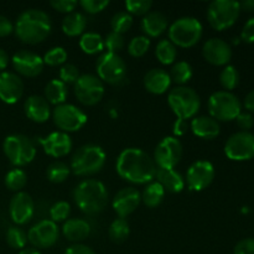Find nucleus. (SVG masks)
I'll return each instance as SVG.
<instances>
[{"mask_svg":"<svg viewBox=\"0 0 254 254\" xmlns=\"http://www.w3.org/2000/svg\"><path fill=\"white\" fill-rule=\"evenodd\" d=\"M116 169L123 180L131 184H150L155 179L156 164L144 150L138 148L124 149L117 159Z\"/></svg>","mask_w":254,"mask_h":254,"instance_id":"obj_1","label":"nucleus"},{"mask_svg":"<svg viewBox=\"0 0 254 254\" xmlns=\"http://www.w3.org/2000/svg\"><path fill=\"white\" fill-rule=\"evenodd\" d=\"M52 30V22L45 11L29 9L19 15L15 22L14 31L17 39L29 45H36L44 41Z\"/></svg>","mask_w":254,"mask_h":254,"instance_id":"obj_2","label":"nucleus"},{"mask_svg":"<svg viewBox=\"0 0 254 254\" xmlns=\"http://www.w3.org/2000/svg\"><path fill=\"white\" fill-rule=\"evenodd\" d=\"M73 200L82 212L88 216H96L107 206L108 191L101 181L87 179L74 188Z\"/></svg>","mask_w":254,"mask_h":254,"instance_id":"obj_3","label":"nucleus"},{"mask_svg":"<svg viewBox=\"0 0 254 254\" xmlns=\"http://www.w3.org/2000/svg\"><path fill=\"white\" fill-rule=\"evenodd\" d=\"M106 153L96 144H86L77 149L71 159V170L77 176H91L99 173L106 164Z\"/></svg>","mask_w":254,"mask_h":254,"instance_id":"obj_4","label":"nucleus"},{"mask_svg":"<svg viewBox=\"0 0 254 254\" xmlns=\"http://www.w3.org/2000/svg\"><path fill=\"white\" fill-rule=\"evenodd\" d=\"M203 34L202 24L196 17L184 16L169 27V40L175 46L189 49L197 44Z\"/></svg>","mask_w":254,"mask_h":254,"instance_id":"obj_5","label":"nucleus"},{"mask_svg":"<svg viewBox=\"0 0 254 254\" xmlns=\"http://www.w3.org/2000/svg\"><path fill=\"white\" fill-rule=\"evenodd\" d=\"M168 103L179 119L188 121L193 118L200 111L201 99L192 88L179 86L169 92Z\"/></svg>","mask_w":254,"mask_h":254,"instance_id":"obj_6","label":"nucleus"},{"mask_svg":"<svg viewBox=\"0 0 254 254\" xmlns=\"http://www.w3.org/2000/svg\"><path fill=\"white\" fill-rule=\"evenodd\" d=\"M2 149L10 163L15 166H25L36 156V146L29 136L24 134H11L6 136Z\"/></svg>","mask_w":254,"mask_h":254,"instance_id":"obj_7","label":"nucleus"},{"mask_svg":"<svg viewBox=\"0 0 254 254\" xmlns=\"http://www.w3.org/2000/svg\"><path fill=\"white\" fill-rule=\"evenodd\" d=\"M208 112L216 121H233L241 113V102L237 97L228 91L215 92L208 98Z\"/></svg>","mask_w":254,"mask_h":254,"instance_id":"obj_8","label":"nucleus"},{"mask_svg":"<svg viewBox=\"0 0 254 254\" xmlns=\"http://www.w3.org/2000/svg\"><path fill=\"white\" fill-rule=\"evenodd\" d=\"M240 2L235 0H215L208 5L207 20L217 31L228 29L240 16Z\"/></svg>","mask_w":254,"mask_h":254,"instance_id":"obj_9","label":"nucleus"},{"mask_svg":"<svg viewBox=\"0 0 254 254\" xmlns=\"http://www.w3.org/2000/svg\"><path fill=\"white\" fill-rule=\"evenodd\" d=\"M96 68L98 78L113 86L121 84L127 77V64L118 54H102L97 60Z\"/></svg>","mask_w":254,"mask_h":254,"instance_id":"obj_10","label":"nucleus"},{"mask_svg":"<svg viewBox=\"0 0 254 254\" xmlns=\"http://www.w3.org/2000/svg\"><path fill=\"white\" fill-rule=\"evenodd\" d=\"M52 119L57 128L61 129V131L69 133L83 128L84 124L87 123V114L73 104L64 103L55 107L52 112Z\"/></svg>","mask_w":254,"mask_h":254,"instance_id":"obj_11","label":"nucleus"},{"mask_svg":"<svg viewBox=\"0 0 254 254\" xmlns=\"http://www.w3.org/2000/svg\"><path fill=\"white\" fill-rule=\"evenodd\" d=\"M74 96L84 106H96L104 96V84L98 76L81 74L74 82Z\"/></svg>","mask_w":254,"mask_h":254,"instance_id":"obj_12","label":"nucleus"},{"mask_svg":"<svg viewBox=\"0 0 254 254\" xmlns=\"http://www.w3.org/2000/svg\"><path fill=\"white\" fill-rule=\"evenodd\" d=\"M225 154L235 161H245L254 158V135L250 131H238L226 141Z\"/></svg>","mask_w":254,"mask_h":254,"instance_id":"obj_13","label":"nucleus"},{"mask_svg":"<svg viewBox=\"0 0 254 254\" xmlns=\"http://www.w3.org/2000/svg\"><path fill=\"white\" fill-rule=\"evenodd\" d=\"M183 158V144L175 136H166L155 149V161L159 169H174Z\"/></svg>","mask_w":254,"mask_h":254,"instance_id":"obj_14","label":"nucleus"},{"mask_svg":"<svg viewBox=\"0 0 254 254\" xmlns=\"http://www.w3.org/2000/svg\"><path fill=\"white\" fill-rule=\"evenodd\" d=\"M60 231L51 220H42L30 228L27 241L35 248H50L59 241Z\"/></svg>","mask_w":254,"mask_h":254,"instance_id":"obj_15","label":"nucleus"},{"mask_svg":"<svg viewBox=\"0 0 254 254\" xmlns=\"http://www.w3.org/2000/svg\"><path fill=\"white\" fill-rule=\"evenodd\" d=\"M215 179V168L210 161L198 160L195 161L189 168L186 174V183L190 190L201 191L212 184Z\"/></svg>","mask_w":254,"mask_h":254,"instance_id":"obj_16","label":"nucleus"},{"mask_svg":"<svg viewBox=\"0 0 254 254\" xmlns=\"http://www.w3.org/2000/svg\"><path fill=\"white\" fill-rule=\"evenodd\" d=\"M12 66L15 71L25 77H36L44 69V60L37 54L21 50L12 56Z\"/></svg>","mask_w":254,"mask_h":254,"instance_id":"obj_17","label":"nucleus"},{"mask_svg":"<svg viewBox=\"0 0 254 254\" xmlns=\"http://www.w3.org/2000/svg\"><path fill=\"white\" fill-rule=\"evenodd\" d=\"M34 200L27 192L20 191L12 196L9 205L10 217L16 225H25L34 216Z\"/></svg>","mask_w":254,"mask_h":254,"instance_id":"obj_18","label":"nucleus"},{"mask_svg":"<svg viewBox=\"0 0 254 254\" xmlns=\"http://www.w3.org/2000/svg\"><path fill=\"white\" fill-rule=\"evenodd\" d=\"M202 55L208 64L213 66H225L232 59V50L225 40L215 37L205 42Z\"/></svg>","mask_w":254,"mask_h":254,"instance_id":"obj_19","label":"nucleus"},{"mask_svg":"<svg viewBox=\"0 0 254 254\" xmlns=\"http://www.w3.org/2000/svg\"><path fill=\"white\" fill-rule=\"evenodd\" d=\"M24 93V82L14 72H0V99L7 104H14Z\"/></svg>","mask_w":254,"mask_h":254,"instance_id":"obj_20","label":"nucleus"},{"mask_svg":"<svg viewBox=\"0 0 254 254\" xmlns=\"http://www.w3.org/2000/svg\"><path fill=\"white\" fill-rule=\"evenodd\" d=\"M141 201L140 192L134 188H124L113 198V210L121 218L128 217L138 208Z\"/></svg>","mask_w":254,"mask_h":254,"instance_id":"obj_21","label":"nucleus"},{"mask_svg":"<svg viewBox=\"0 0 254 254\" xmlns=\"http://www.w3.org/2000/svg\"><path fill=\"white\" fill-rule=\"evenodd\" d=\"M41 141L44 150L47 155L52 158H62L66 156L72 149V140L69 135L64 131H54Z\"/></svg>","mask_w":254,"mask_h":254,"instance_id":"obj_22","label":"nucleus"},{"mask_svg":"<svg viewBox=\"0 0 254 254\" xmlns=\"http://www.w3.org/2000/svg\"><path fill=\"white\" fill-rule=\"evenodd\" d=\"M25 114L35 123H45L51 116L50 103L45 97L30 96L24 104Z\"/></svg>","mask_w":254,"mask_h":254,"instance_id":"obj_23","label":"nucleus"},{"mask_svg":"<svg viewBox=\"0 0 254 254\" xmlns=\"http://www.w3.org/2000/svg\"><path fill=\"white\" fill-rule=\"evenodd\" d=\"M171 84L170 74L163 68H153L146 72L144 77V86L146 91L153 94H163Z\"/></svg>","mask_w":254,"mask_h":254,"instance_id":"obj_24","label":"nucleus"},{"mask_svg":"<svg viewBox=\"0 0 254 254\" xmlns=\"http://www.w3.org/2000/svg\"><path fill=\"white\" fill-rule=\"evenodd\" d=\"M156 181L164 188V190L171 193H179L185 188V179L180 173L174 169H156Z\"/></svg>","mask_w":254,"mask_h":254,"instance_id":"obj_25","label":"nucleus"},{"mask_svg":"<svg viewBox=\"0 0 254 254\" xmlns=\"http://www.w3.org/2000/svg\"><path fill=\"white\" fill-rule=\"evenodd\" d=\"M191 130L196 136L202 139H213L220 134V123L212 117H195L191 121Z\"/></svg>","mask_w":254,"mask_h":254,"instance_id":"obj_26","label":"nucleus"},{"mask_svg":"<svg viewBox=\"0 0 254 254\" xmlns=\"http://www.w3.org/2000/svg\"><path fill=\"white\" fill-rule=\"evenodd\" d=\"M168 19L159 11L148 12L141 20V30L146 37H158L168 29Z\"/></svg>","mask_w":254,"mask_h":254,"instance_id":"obj_27","label":"nucleus"},{"mask_svg":"<svg viewBox=\"0 0 254 254\" xmlns=\"http://www.w3.org/2000/svg\"><path fill=\"white\" fill-rule=\"evenodd\" d=\"M62 233L71 242H82L87 240L91 233V226L86 220L82 218H71L64 223Z\"/></svg>","mask_w":254,"mask_h":254,"instance_id":"obj_28","label":"nucleus"},{"mask_svg":"<svg viewBox=\"0 0 254 254\" xmlns=\"http://www.w3.org/2000/svg\"><path fill=\"white\" fill-rule=\"evenodd\" d=\"M67 96H68V89H67L66 83L61 79H52L47 83L45 88V98L50 104L54 106H60L66 102Z\"/></svg>","mask_w":254,"mask_h":254,"instance_id":"obj_29","label":"nucleus"},{"mask_svg":"<svg viewBox=\"0 0 254 254\" xmlns=\"http://www.w3.org/2000/svg\"><path fill=\"white\" fill-rule=\"evenodd\" d=\"M87 26V17L81 12H71L67 15L62 21V31L67 35V36H78V35L83 34L84 29Z\"/></svg>","mask_w":254,"mask_h":254,"instance_id":"obj_30","label":"nucleus"},{"mask_svg":"<svg viewBox=\"0 0 254 254\" xmlns=\"http://www.w3.org/2000/svg\"><path fill=\"white\" fill-rule=\"evenodd\" d=\"M141 201L148 207L154 208L160 205L165 196V190L158 181H151L141 193Z\"/></svg>","mask_w":254,"mask_h":254,"instance_id":"obj_31","label":"nucleus"},{"mask_svg":"<svg viewBox=\"0 0 254 254\" xmlns=\"http://www.w3.org/2000/svg\"><path fill=\"white\" fill-rule=\"evenodd\" d=\"M79 47L87 55L99 54L104 50V40L99 34L87 32V34L82 35L81 40H79Z\"/></svg>","mask_w":254,"mask_h":254,"instance_id":"obj_32","label":"nucleus"},{"mask_svg":"<svg viewBox=\"0 0 254 254\" xmlns=\"http://www.w3.org/2000/svg\"><path fill=\"white\" fill-rule=\"evenodd\" d=\"M155 56L159 62L163 64H171L175 62L178 51L176 46L170 41V40H160L156 45Z\"/></svg>","mask_w":254,"mask_h":254,"instance_id":"obj_33","label":"nucleus"},{"mask_svg":"<svg viewBox=\"0 0 254 254\" xmlns=\"http://www.w3.org/2000/svg\"><path fill=\"white\" fill-rule=\"evenodd\" d=\"M169 74H170L171 81L183 86V84L188 83V82L192 78L193 71L192 67H191V64H189V62L179 61L173 64L171 72Z\"/></svg>","mask_w":254,"mask_h":254,"instance_id":"obj_34","label":"nucleus"},{"mask_svg":"<svg viewBox=\"0 0 254 254\" xmlns=\"http://www.w3.org/2000/svg\"><path fill=\"white\" fill-rule=\"evenodd\" d=\"M130 228H129V223L127 222L126 218H117L111 223L108 230L109 238L116 243H122L128 238Z\"/></svg>","mask_w":254,"mask_h":254,"instance_id":"obj_35","label":"nucleus"},{"mask_svg":"<svg viewBox=\"0 0 254 254\" xmlns=\"http://www.w3.org/2000/svg\"><path fill=\"white\" fill-rule=\"evenodd\" d=\"M27 183V175L21 169H12L5 176V185L9 190L20 192L21 189L25 188Z\"/></svg>","mask_w":254,"mask_h":254,"instance_id":"obj_36","label":"nucleus"},{"mask_svg":"<svg viewBox=\"0 0 254 254\" xmlns=\"http://www.w3.org/2000/svg\"><path fill=\"white\" fill-rule=\"evenodd\" d=\"M47 179L54 184H61L68 178L69 175V168L67 164L62 163V161H55V163L50 164L46 171Z\"/></svg>","mask_w":254,"mask_h":254,"instance_id":"obj_37","label":"nucleus"},{"mask_svg":"<svg viewBox=\"0 0 254 254\" xmlns=\"http://www.w3.org/2000/svg\"><path fill=\"white\" fill-rule=\"evenodd\" d=\"M111 26L117 34H126L133 26V16L127 11H118L112 17Z\"/></svg>","mask_w":254,"mask_h":254,"instance_id":"obj_38","label":"nucleus"},{"mask_svg":"<svg viewBox=\"0 0 254 254\" xmlns=\"http://www.w3.org/2000/svg\"><path fill=\"white\" fill-rule=\"evenodd\" d=\"M220 82L223 88L227 89L228 92L235 89L240 82V73L236 69V67L231 66V64L226 66L220 74Z\"/></svg>","mask_w":254,"mask_h":254,"instance_id":"obj_39","label":"nucleus"},{"mask_svg":"<svg viewBox=\"0 0 254 254\" xmlns=\"http://www.w3.org/2000/svg\"><path fill=\"white\" fill-rule=\"evenodd\" d=\"M6 242L7 245L15 250H21L27 243V235L24 230L20 227L12 226L6 232Z\"/></svg>","mask_w":254,"mask_h":254,"instance_id":"obj_40","label":"nucleus"},{"mask_svg":"<svg viewBox=\"0 0 254 254\" xmlns=\"http://www.w3.org/2000/svg\"><path fill=\"white\" fill-rule=\"evenodd\" d=\"M150 47V40L146 36H136L130 40L128 45V52L133 57H143Z\"/></svg>","mask_w":254,"mask_h":254,"instance_id":"obj_41","label":"nucleus"},{"mask_svg":"<svg viewBox=\"0 0 254 254\" xmlns=\"http://www.w3.org/2000/svg\"><path fill=\"white\" fill-rule=\"evenodd\" d=\"M42 60H44V64H49V66H60V64H64L66 62L67 52L61 46L52 47L45 54Z\"/></svg>","mask_w":254,"mask_h":254,"instance_id":"obj_42","label":"nucleus"},{"mask_svg":"<svg viewBox=\"0 0 254 254\" xmlns=\"http://www.w3.org/2000/svg\"><path fill=\"white\" fill-rule=\"evenodd\" d=\"M69 213H71V206L66 201H59V202L54 203L52 207L50 208V217L55 223L66 221Z\"/></svg>","mask_w":254,"mask_h":254,"instance_id":"obj_43","label":"nucleus"},{"mask_svg":"<svg viewBox=\"0 0 254 254\" xmlns=\"http://www.w3.org/2000/svg\"><path fill=\"white\" fill-rule=\"evenodd\" d=\"M153 6V1L150 0H127L126 7L127 12L133 15H146Z\"/></svg>","mask_w":254,"mask_h":254,"instance_id":"obj_44","label":"nucleus"},{"mask_svg":"<svg viewBox=\"0 0 254 254\" xmlns=\"http://www.w3.org/2000/svg\"><path fill=\"white\" fill-rule=\"evenodd\" d=\"M104 40V49H107V52H111V54H117V52L122 51L124 49V36L121 34H117V32L112 31L109 32L106 36Z\"/></svg>","mask_w":254,"mask_h":254,"instance_id":"obj_45","label":"nucleus"},{"mask_svg":"<svg viewBox=\"0 0 254 254\" xmlns=\"http://www.w3.org/2000/svg\"><path fill=\"white\" fill-rule=\"evenodd\" d=\"M79 69L78 67L72 64H66L60 69V79L64 83H73L79 78Z\"/></svg>","mask_w":254,"mask_h":254,"instance_id":"obj_46","label":"nucleus"},{"mask_svg":"<svg viewBox=\"0 0 254 254\" xmlns=\"http://www.w3.org/2000/svg\"><path fill=\"white\" fill-rule=\"evenodd\" d=\"M79 5L88 14H98L108 6L109 1L108 0H82Z\"/></svg>","mask_w":254,"mask_h":254,"instance_id":"obj_47","label":"nucleus"},{"mask_svg":"<svg viewBox=\"0 0 254 254\" xmlns=\"http://www.w3.org/2000/svg\"><path fill=\"white\" fill-rule=\"evenodd\" d=\"M77 4H78V2H77L76 0H52V1L50 2V5H51L55 10H57V11L60 12H66V14L73 12Z\"/></svg>","mask_w":254,"mask_h":254,"instance_id":"obj_48","label":"nucleus"},{"mask_svg":"<svg viewBox=\"0 0 254 254\" xmlns=\"http://www.w3.org/2000/svg\"><path fill=\"white\" fill-rule=\"evenodd\" d=\"M235 254H254V238H245L235 247Z\"/></svg>","mask_w":254,"mask_h":254,"instance_id":"obj_49","label":"nucleus"},{"mask_svg":"<svg viewBox=\"0 0 254 254\" xmlns=\"http://www.w3.org/2000/svg\"><path fill=\"white\" fill-rule=\"evenodd\" d=\"M241 39L247 44H253L254 42V17L246 22L242 34H241Z\"/></svg>","mask_w":254,"mask_h":254,"instance_id":"obj_50","label":"nucleus"},{"mask_svg":"<svg viewBox=\"0 0 254 254\" xmlns=\"http://www.w3.org/2000/svg\"><path fill=\"white\" fill-rule=\"evenodd\" d=\"M236 122L242 131H248L254 126V119L250 113H240L236 118Z\"/></svg>","mask_w":254,"mask_h":254,"instance_id":"obj_51","label":"nucleus"},{"mask_svg":"<svg viewBox=\"0 0 254 254\" xmlns=\"http://www.w3.org/2000/svg\"><path fill=\"white\" fill-rule=\"evenodd\" d=\"M14 31V25L4 15H0V37H5Z\"/></svg>","mask_w":254,"mask_h":254,"instance_id":"obj_52","label":"nucleus"},{"mask_svg":"<svg viewBox=\"0 0 254 254\" xmlns=\"http://www.w3.org/2000/svg\"><path fill=\"white\" fill-rule=\"evenodd\" d=\"M64 254H96L92 248H89L88 246L79 245V243H76V245L69 246L66 250V253Z\"/></svg>","mask_w":254,"mask_h":254,"instance_id":"obj_53","label":"nucleus"},{"mask_svg":"<svg viewBox=\"0 0 254 254\" xmlns=\"http://www.w3.org/2000/svg\"><path fill=\"white\" fill-rule=\"evenodd\" d=\"M189 130V123L188 121H184V119H176V122L174 123L173 131L176 136H183L188 133Z\"/></svg>","mask_w":254,"mask_h":254,"instance_id":"obj_54","label":"nucleus"},{"mask_svg":"<svg viewBox=\"0 0 254 254\" xmlns=\"http://www.w3.org/2000/svg\"><path fill=\"white\" fill-rule=\"evenodd\" d=\"M7 64H9V55L5 50L0 49V72H4Z\"/></svg>","mask_w":254,"mask_h":254,"instance_id":"obj_55","label":"nucleus"},{"mask_svg":"<svg viewBox=\"0 0 254 254\" xmlns=\"http://www.w3.org/2000/svg\"><path fill=\"white\" fill-rule=\"evenodd\" d=\"M245 107L247 111L254 113V91H251L245 98Z\"/></svg>","mask_w":254,"mask_h":254,"instance_id":"obj_56","label":"nucleus"},{"mask_svg":"<svg viewBox=\"0 0 254 254\" xmlns=\"http://www.w3.org/2000/svg\"><path fill=\"white\" fill-rule=\"evenodd\" d=\"M241 10L245 11H254V0H245V1L240 2Z\"/></svg>","mask_w":254,"mask_h":254,"instance_id":"obj_57","label":"nucleus"},{"mask_svg":"<svg viewBox=\"0 0 254 254\" xmlns=\"http://www.w3.org/2000/svg\"><path fill=\"white\" fill-rule=\"evenodd\" d=\"M19 254H41L35 248H24V250L20 251Z\"/></svg>","mask_w":254,"mask_h":254,"instance_id":"obj_58","label":"nucleus"}]
</instances>
